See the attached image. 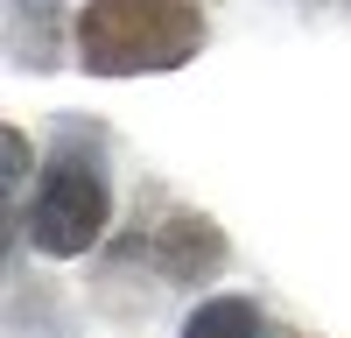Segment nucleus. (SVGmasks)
Masks as SVG:
<instances>
[{"label":"nucleus","instance_id":"1","mask_svg":"<svg viewBox=\"0 0 351 338\" xmlns=\"http://www.w3.org/2000/svg\"><path fill=\"white\" fill-rule=\"evenodd\" d=\"M204 43L197 0H92L77 14V56L84 71L134 78V71H176Z\"/></svg>","mask_w":351,"mask_h":338},{"label":"nucleus","instance_id":"3","mask_svg":"<svg viewBox=\"0 0 351 338\" xmlns=\"http://www.w3.org/2000/svg\"><path fill=\"white\" fill-rule=\"evenodd\" d=\"M183 338H267V331H260V310H253L246 296H211V303L183 324Z\"/></svg>","mask_w":351,"mask_h":338},{"label":"nucleus","instance_id":"2","mask_svg":"<svg viewBox=\"0 0 351 338\" xmlns=\"http://www.w3.org/2000/svg\"><path fill=\"white\" fill-rule=\"evenodd\" d=\"M99 233H106V183L84 162H71V155L49 162L36 205H28V240L43 254H56V261H71V254H84Z\"/></svg>","mask_w":351,"mask_h":338}]
</instances>
